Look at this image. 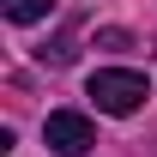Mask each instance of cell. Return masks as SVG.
I'll return each mask as SVG.
<instances>
[{
	"label": "cell",
	"instance_id": "obj_3",
	"mask_svg": "<svg viewBox=\"0 0 157 157\" xmlns=\"http://www.w3.org/2000/svg\"><path fill=\"white\" fill-rule=\"evenodd\" d=\"M0 12H6L12 24H36V18L55 12V0H0Z\"/></svg>",
	"mask_w": 157,
	"mask_h": 157
},
{
	"label": "cell",
	"instance_id": "obj_2",
	"mask_svg": "<svg viewBox=\"0 0 157 157\" xmlns=\"http://www.w3.org/2000/svg\"><path fill=\"white\" fill-rule=\"evenodd\" d=\"M42 139H48L55 157H85L91 145H97V127L78 115V109H55V115L42 121Z\"/></svg>",
	"mask_w": 157,
	"mask_h": 157
},
{
	"label": "cell",
	"instance_id": "obj_1",
	"mask_svg": "<svg viewBox=\"0 0 157 157\" xmlns=\"http://www.w3.org/2000/svg\"><path fill=\"white\" fill-rule=\"evenodd\" d=\"M91 97H97L103 115H133L139 103L151 97V85H145V73H133V67H103V73H91Z\"/></svg>",
	"mask_w": 157,
	"mask_h": 157
},
{
	"label": "cell",
	"instance_id": "obj_4",
	"mask_svg": "<svg viewBox=\"0 0 157 157\" xmlns=\"http://www.w3.org/2000/svg\"><path fill=\"white\" fill-rule=\"evenodd\" d=\"M97 42H103V48H133V36H127V30H97Z\"/></svg>",
	"mask_w": 157,
	"mask_h": 157
}]
</instances>
